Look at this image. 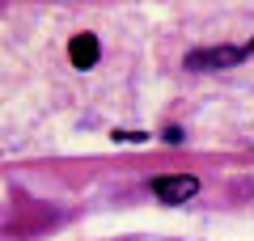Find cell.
Segmentation results:
<instances>
[{"label":"cell","instance_id":"cell-3","mask_svg":"<svg viewBox=\"0 0 254 241\" xmlns=\"http://www.w3.org/2000/svg\"><path fill=\"white\" fill-rule=\"evenodd\" d=\"M98 38L93 34H76L72 43H68V60H72V68H93L98 63Z\"/></svg>","mask_w":254,"mask_h":241},{"label":"cell","instance_id":"cell-2","mask_svg":"<svg viewBox=\"0 0 254 241\" xmlns=\"http://www.w3.org/2000/svg\"><path fill=\"white\" fill-rule=\"evenodd\" d=\"M153 190H157L161 203H187V199L199 190V178H195V174H161V178L153 182Z\"/></svg>","mask_w":254,"mask_h":241},{"label":"cell","instance_id":"cell-4","mask_svg":"<svg viewBox=\"0 0 254 241\" xmlns=\"http://www.w3.org/2000/svg\"><path fill=\"white\" fill-rule=\"evenodd\" d=\"M250 51H254V43H250Z\"/></svg>","mask_w":254,"mask_h":241},{"label":"cell","instance_id":"cell-1","mask_svg":"<svg viewBox=\"0 0 254 241\" xmlns=\"http://www.w3.org/2000/svg\"><path fill=\"white\" fill-rule=\"evenodd\" d=\"M242 47H199V51L187 55L190 72H220V68H237L242 63Z\"/></svg>","mask_w":254,"mask_h":241}]
</instances>
